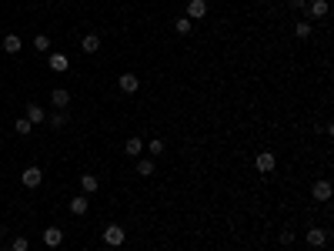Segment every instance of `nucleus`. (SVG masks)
Masks as SVG:
<instances>
[{
  "label": "nucleus",
  "instance_id": "obj_1",
  "mask_svg": "<svg viewBox=\"0 0 334 251\" xmlns=\"http://www.w3.org/2000/svg\"><path fill=\"white\" fill-rule=\"evenodd\" d=\"M20 184L27 187V191H34V187L44 184V171L37 168V164H30V168H24V174H20Z\"/></svg>",
  "mask_w": 334,
  "mask_h": 251
},
{
  "label": "nucleus",
  "instance_id": "obj_2",
  "mask_svg": "<svg viewBox=\"0 0 334 251\" xmlns=\"http://www.w3.org/2000/svg\"><path fill=\"white\" fill-rule=\"evenodd\" d=\"M104 241L111 244V248H120V244L127 241V231H124L120 225H107L104 228Z\"/></svg>",
  "mask_w": 334,
  "mask_h": 251
},
{
  "label": "nucleus",
  "instance_id": "obj_3",
  "mask_svg": "<svg viewBox=\"0 0 334 251\" xmlns=\"http://www.w3.org/2000/svg\"><path fill=\"white\" fill-rule=\"evenodd\" d=\"M327 235H331L327 228H308V231H304V241H308L311 248H324V244H327Z\"/></svg>",
  "mask_w": 334,
  "mask_h": 251
},
{
  "label": "nucleus",
  "instance_id": "obj_4",
  "mask_svg": "<svg viewBox=\"0 0 334 251\" xmlns=\"http://www.w3.org/2000/svg\"><path fill=\"white\" fill-rule=\"evenodd\" d=\"M254 168L261 171V174H271V171L278 168V158H274V154H271V151H261V154H257V158H254Z\"/></svg>",
  "mask_w": 334,
  "mask_h": 251
},
{
  "label": "nucleus",
  "instance_id": "obj_5",
  "mask_svg": "<svg viewBox=\"0 0 334 251\" xmlns=\"http://www.w3.org/2000/svg\"><path fill=\"white\" fill-rule=\"evenodd\" d=\"M27 121H30L34 128H37V124H44V121H47V111H44V107H40L37 101H27Z\"/></svg>",
  "mask_w": 334,
  "mask_h": 251
},
{
  "label": "nucleus",
  "instance_id": "obj_6",
  "mask_svg": "<svg viewBox=\"0 0 334 251\" xmlns=\"http://www.w3.org/2000/svg\"><path fill=\"white\" fill-rule=\"evenodd\" d=\"M117 87L124 90V94H137V87H141V77H137V74H120V77H117Z\"/></svg>",
  "mask_w": 334,
  "mask_h": 251
},
{
  "label": "nucleus",
  "instance_id": "obj_7",
  "mask_svg": "<svg viewBox=\"0 0 334 251\" xmlns=\"http://www.w3.org/2000/svg\"><path fill=\"white\" fill-rule=\"evenodd\" d=\"M311 198L314 201H331V181H314L311 184Z\"/></svg>",
  "mask_w": 334,
  "mask_h": 251
},
{
  "label": "nucleus",
  "instance_id": "obj_8",
  "mask_svg": "<svg viewBox=\"0 0 334 251\" xmlns=\"http://www.w3.org/2000/svg\"><path fill=\"white\" fill-rule=\"evenodd\" d=\"M40 238H44V244H47V248H57V244H64V231H60V228H54V225L44 228V235H40Z\"/></svg>",
  "mask_w": 334,
  "mask_h": 251
},
{
  "label": "nucleus",
  "instance_id": "obj_9",
  "mask_svg": "<svg viewBox=\"0 0 334 251\" xmlns=\"http://www.w3.org/2000/svg\"><path fill=\"white\" fill-rule=\"evenodd\" d=\"M50 104H54L57 111H67V104H71V90H64V87L50 90Z\"/></svg>",
  "mask_w": 334,
  "mask_h": 251
},
{
  "label": "nucleus",
  "instance_id": "obj_10",
  "mask_svg": "<svg viewBox=\"0 0 334 251\" xmlns=\"http://www.w3.org/2000/svg\"><path fill=\"white\" fill-rule=\"evenodd\" d=\"M80 191L84 195H97L101 191V178L97 174H80Z\"/></svg>",
  "mask_w": 334,
  "mask_h": 251
},
{
  "label": "nucleus",
  "instance_id": "obj_11",
  "mask_svg": "<svg viewBox=\"0 0 334 251\" xmlns=\"http://www.w3.org/2000/svg\"><path fill=\"white\" fill-rule=\"evenodd\" d=\"M207 17V0H191L187 4V20H201Z\"/></svg>",
  "mask_w": 334,
  "mask_h": 251
},
{
  "label": "nucleus",
  "instance_id": "obj_12",
  "mask_svg": "<svg viewBox=\"0 0 334 251\" xmlns=\"http://www.w3.org/2000/svg\"><path fill=\"white\" fill-rule=\"evenodd\" d=\"M308 14H311V20L327 17V0H308Z\"/></svg>",
  "mask_w": 334,
  "mask_h": 251
},
{
  "label": "nucleus",
  "instance_id": "obj_13",
  "mask_svg": "<svg viewBox=\"0 0 334 251\" xmlns=\"http://www.w3.org/2000/svg\"><path fill=\"white\" fill-rule=\"evenodd\" d=\"M80 50H84V54H97V50H101V37H97V34H87V37L80 41Z\"/></svg>",
  "mask_w": 334,
  "mask_h": 251
},
{
  "label": "nucleus",
  "instance_id": "obj_14",
  "mask_svg": "<svg viewBox=\"0 0 334 251\" xmlns=\"http://www.w3.org/2000/svg\"><path fill=\"white\" fill-rule=\"evenodd\" d=\"M67 121H71V117H67V111H57V114H50V117H47V124H50L54 131H64Z\"/></svg>",
  "mask_w": 334,
  "mask_h": 251
},
{
  "label": "nucleus",
  "instance_id": "obj_15",
  "mask_svg": "<svg viewBox=\"0 0 334 251\" xmlns=\"http://www.w3.org/2000/svg\"><path fill=\"white\" fill-rule=\"evenodd\" d=\"M47 64H50V71L64 74V71H67V57H64V54H50V57H47Z\"/></svg>",
  "mask_w": 334,
  "mask_h": 251
},
{
  "label": "nucleus",
  "instance_id": "obj_16",
  "mask_svg": "<svg viewBox=\"0 0 334 251\" xmlns=\"http://www.w3.org/2000/svg\"><path fill=\"white\" fill-rule=\"evenodd\" d=\"M71 211H74V214H87V211H90V201H87L84 195H77V198L71 201Z\"/></svg>",
  "mask_w": 334,
  "mask_h": 251
},
{
  "label": "nucleus",
  "instance_id": "obj_17",
  "mask_svg": "<svg viewBox=\"0 0 334 251\" xmlns=\"http://www.w3.org/2000/svg\"><path fill=\"white\" fill-rule=\"evenodd\" d=\"M137 174H141V178H151L154 174V158H141V161H137Z\"/></svg>",
  "mask_w": 334,
  "mask_h": 251
},
{
  "label": "nucleus",
  "instance_id": "obj_18",
  "mask_svg": "<svg viewBox=\"0 0 334 251\" xmlns=\"http://www.w3.org/2000/svg\"><path fill=\"white\" fill-rule=\"evenodd\" d=\"M4 50H7V54H20V37H17V34H7V37H4Z\"/></svg>",
  "mask_w": 334,
  "mask_h": 251
},
{
  "label": "nucleus",
  "instance_id": "obj_19",
  "mask_svg": "<svg viewBox=\"0 0 334 251\" xmlns=\"http://www.w3.org/2000/svg\"><path fill=\"white\" fill-rule=\"evenodd\" d=\"M294 37H297V41H308V37H311V20H297V24H294Z\"/></svg>",
  "mask_w": 334,
  "mask_h": 251
},
{
  "label": "nucleus",
  "instance_id": "obj_20",
  "mask_svg": "<svg viewBox=\"0 0 334 251\" xmlns=\"http://www.w3.org/2000/svg\"><path fill=\"white\" fill-rule=\"evenodd\" d=\"M124 151H127L130 158H137V154L144 151V141H141V138H127V144H124Z\"/></svg>",
  "mask_w": 334,
  "mask_h": 251
},
{
  "label": "nucleus",
  "instance_id": "obj_21",
  "mask_svg": "<svg viewBox=\"0 0 334 251\" xmlns=\"http://www.w3.org/2000/svg\"><path fill=\"white\" fill-rule=\"evenodd\" d=\"M191 27H194V20H187V17H177V20H174V30L181 34V37H184V34H191Z\"/></svg>",
  "mask_w": 334,
  "mask_h": 251
},
{
  "label": "nucleus",
  "instance_id": "obj_22",
  "mask_svg": "<svg viewBox=\"0 0 334 251\" xmlns=\"http://www.w3.org/2000/svg\"><path fill=\"white\" fill-rule=\"evenodd\" d=\"M34 50H40V54H50V41L44 37V34H37V37H34Z\"/></svg>",
  "mask_w": 334,
  "mask_h": 251
},
{
  "label": "nucleus",
  "instance_id": "obj_23",
  "mask_svg": "<svg viewBox=\"0 0 334 251\" xmlns=\"http://www.w3.org/2000/svg\"><path fill=\"white\" fill-rule=\"evenodd\" d=\"M14 128H17V134H30V131H34V124L27 121V117H17V124H14Z\"/></svg>",
  "mask_w": 334,
  "mask_h": 251
},
{
  "label": "nucleus",
  "instance_id": "obj_24",
  "mask_svg": "<svg viewBox=\"0 0 334 251\" xmlns=\"http://www.w3.org/2000/svg\"><path fill=\"white\" fill-rule=\"evenodd\" d=\"M294 238H297L294 231H291V228H284V231L278 235V241H281V244H294Z\"/></svg>",
  "mask_w": 334,
  "mask_h": 251
},
{
  "label": "nucleus",
  "instance_id": "obj_25",
  "mask_svg": "<svg viewBox=\"0 0 334 251\" xmlns=\"http://www.w3.org/2000/svg\"><path fill=\"white\" fill-rule=\"evenodd\" d=\"M10 248H14V251H30V241L20 235V238H14V244H10Z\"/></svg>",
  "mask_w": 334,
  "mask_h": 251
},
{
  "label": "nucleus",
  "instance_id": "obj_26",
  "mask_svg": "<svg viewBox=\"0 0 334 251\" xmlns=\"http://www.w3.org/2000/svg\"><path fill=\"white\" fill-rule=\"evenodd\" d=\"M147 151H151L154 158H157V154H164V141H160V138H154L151 144H147Z\"/></svg>",
  "mask_w": 334,
  "mask_h": 251
},
{
  "label": "nucleus",
  "instance_id": "obj_27",
  "mask_svg": "<svg viewBox=\"0 0 334 251\" xmlns=\"http://www.w3.org/2000/svg\"><path fill=\"white\" fill-rule=\"evenodd\" d=\"M287 4H291L294 10H304V7H308V0H287Z\"/></svg>",
  "mask_w": 334,
  "mask_h": 251
},
{
  "label": "nucleus",
  "instance_id": "obj_28",
  "mask_svg": "<svg viewBox=\"0 0 334 251\" xmlns=\"http://www.w3.org/2000/svg\"><path fill=\"white\" fill-rule=\"evenodd\" d=\"M4 251H14V248H10V244H7V248H4Z\"/></svg>",
  "mask_w": 334,
  "mask_h": 251
}]
</instances>
